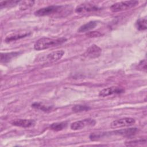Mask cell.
<instances>
[{
    "label": "cell",
    "mask_w": 147,
    "mask_h": 147,
    "mask_svg": "<svg viewBox=\"0 0 147 147\" xmlns=\"http://www.w3.org/2000/svg\"><path fill=\"white\" fill-rule=\"evenodd\" d=\"M125 90L120 87L112 86L102 90L99 93V95L102 97H105L113 94H120L124 92Z\"/></svg>",
    "instance_id": "8992f818"
},
{
    "label": "cell",
    "mask_w": 147,
    "mask_h": 147,
    "mask_svg": "<svg viewBox=\"0 0 147 147\" xmlns=\"http://www.w3.org/2000/svg\"><path fill=\"white\" fill-rule=\"evenodd\" d=\"M146 18H140L138 19L136 23V28L138 30H144L146 29L147 25H146Z\"/></svg>",
    "instance_id": "2e32d148"
},
{
    "label": "cell",
    "mask_w": 147,
    "mask_h": 147,
    "mask_svg": "<svg viewBox=\"0 0 147 147\" xmlns=\"http://www.w3.org/2000/svg\"><path fill=\"white\" fill-rule=\"evenodd\" d=\"M138 4L137 1H126L117 2L110 6V10L113 12H118L133 8Z\"/></svg>",
    "instance_id": "3957f363"
},
{
    "label": "cell",
    "mask_w": 147,
    "mask_h": 147,
    "mask_svg": "<svg viewBox=\"0 0 147 147\" xmlns=\"http://www.w3.org/2000/svg\"><path fill=\"white\" fill-rule=\"evenodd\" d=\"M86 35L88 37H98L101 36L102 34L99 32L92 31V32H88L87 33H86Z\"/></svg>",
    "instance_id": "7402d4cb"
},
{
    "label": "cell",
    "mask_w": 147,
    "mask_h": 147,
    "mask_svg": "<svg viewBox=\"0 0 147 147\" xmlns=\"http://www.w3.org/2000/svg\"><path fill=\"white\" fill-rule=\"evenodd\" d=\"M102 49L98 46L93 44L91 45L86 51L85 55L90 58H95L99 56L101 54Z\"/></svg>",
    "instance_id": "30bf717a"
},
{
    "label": "cell",
    "mask_w": 147,
    "mask_h": 147,
    "mask_svg": "<svg viewBox=\"0 0 147 147\" xmlns=\"http://www.w3.org/2000/svg\"><path fill=\"white\" fill-rule=\"evenodd\" d=\"M31 34L30 32H18L14 34H11L8 36L6 37L5 41L6 42L9 43L10 42H13L14 41H16L17 40L24 38L25 37L29 36Z\"/></svg>",
    "instance_id": "8fae6325"
},
{
    "label": "cell",
    "mask_w": 147,
    "mask_h": 147,
    "mask_svg": "<svg viewBox=\"0 0 147 147\" xmlns=\"http://www.w3.org/2000/svg\"><path fill=\"white\" fill-rule=\"evenodd\" d=\"M136 120L134 118L126 117L113 121L111 123V127L112 128H120L122 127L129 126L134 124Z\"/></svg>",
    "instance_id": "5b68a950"
},
{
    "label": "cell",
    "mask_w": 147,
    "mask_h": 147,
    "mask_svg": "<svg viewBox=\"0 0 147 147\" xmlns=\"http://www.w3.org/2000/svg\"><path fill=\"white\" fill-rule=\"evenodd\" d=\"M64 8V6L61 5H51L38 9L36 10L34 14L35 16L38 17L49 16L61 12Z\"/></svg>",
    "instance_id": "7a4b0ae2"
},
{
    "label": "cell",
    "mask_w": 147,
    "mask_h": 147,
    "mask_svg": "<svg viewBox=\"0 0 147 147\" xmlns=\"http://www.w3.org/2000/svg\"><path fill=\"white\" fill-rule=\"evenodd\" d=\"M67 126V123L66 122H56L52 123L50 125V128L55 131H60L65 129Z\"/></svg>",
    "instance_id": "9a60e30c"
},
{
    "label": "cell",
    "mask_w": 147,
    "mask_h": 147,
    "mask_svg": "<svg viewBox=\"0 0 147 147\" xmlns=\"http://www.w3.org/2000/svg\"><path fill=\"white\" fill-rule=\"evenodd\" d=\"M20 1H1L0 2V7L1 9H3L4 7H7L10 6H13L19 4Z\"/></svg>",
    "instance_id": "d6986e66"
},
{
    "label": "cell",
    "mask_w": 147,
    "mask_h": 147,
    "mask_svg": "<svg viewBox=\"0 0 147 147\" xmlns=\"http://www.w3.org/2000/svg\"><path fill=\"white\" fill-rule=\"evenodd\" d=\"M138 131V129L136 127L133 128H127V129H122L119 130H117L111 132H110L109 134L106 133V134H114V135H118V136H131L134 135Z\"/></svg>",
    "instance_id": "9c48e42d"
},
{
    "label": "cell",
    "mask_w": 147,
    "mask_h": 147,
    "mask_svg": "<svg viewBox=\"0 0 147 147\" xmlns=\"http://www.w3.org/2000/svg\"><path fill=\"white\" fill-rule=\"evenodd\" d=\"M35 123V121L31 119H17L11 122L13 125L24 128L33 126Z\"/></svg>",
    "instance_id": "ba28073f"
},
{
    "label": "cell",
    "mask_w": 147,
    "mask_h": 147,
    "mask_svg": "<svg viewBox=\"0 0 147 147\" xmlns=\"http://www.w3.org/2000/svg\"><path fill=\"white\" fill-rule=\"evenodd\" d=\"M34 3V1H20L19 3V8L21 10H26L32 7Z\"/></svg>",
    "instance_id": "e0dca14e"
},
{
    "label": "cell",
    "mask_w": 147,
    "mask_h": 147,
    "mask_svg": "<svg viewBox=\"0 0 147 147\" xmlns=\"http://www.w3.org/2000/svg\"><path fill=\"white\" fill-rule=\"evenodd\" d=\"M100 9V7H99L98 6L94 4L86 3L80 4L79 6H78L75 9V11L77 13H84L87 12L97 11Z\"/></svg>",
    "instance_id": "52a82bcc"
},
{
    "label": "cell",
    "mask_w": 147,
    "mask_h": 147,
    "mask_svg": "<svg viewBox=\"0 0 147 147\" xmlns=\"http://www.w3.org/2000/svg\"><path fill=\"white\" fill-rule=\"evenodd\" d=\"M90 109V107L86 105H75L74 107H72V110L73 111L78 113V112H82V111H88Z\"/></svg>",
    "instance_id": "44dd1931"
},
{
    "label": "cell",
    "mask_w": 147,
    "mask_h": 147,
    "mask_svg": "<svg viewBox=\"0 0 147 147\" xmlns=\"http://www.w3.org/2000/svg\"><path fill=\"white\" fill-rule=\"evenodd\" d=\"M67 41L65 37L52 38L49 37H42L38 39L34 45V49L37 51L44 50L51 47L61 45Z\"/></svg>",
    "instance_id": "6da1fadb"
},
{
    "label": "cell",
    "mask_w": 147,
    "mask_h": 147,
    "mask_svg": "<svg viewBox=\"0 0 147 147\" xmlns=\"http://www.w3.org/2000/svg\"><path fill=\"white\" fill-rule=\"evenodd\" d=\"M97 25V22L94 21H90L83 25H82L78 30V32L79 33L87 32L89 30L94 29Z\"/></svg>",
    "instance_id": "5bb4252c"
},
{
    "label": "cell",
    "mask_w": 147,
    "mask_h": 147,
    "mask_svg": "<svg viewBox=\"0 0 147 147\" xmlns=\"http://www.w3.org/2000/svg\"><path fill=\"white\" fill-rule=\"evenodd\" d=\"M21 53V52H11L9 53H1V62L7 63L13 58L17 56Z\"/></svg>",
    "instance_id": "4fadbf2b"
},
{
    "label": "cell",
    "mask_w": 147,
    "mask_h": 147,
    "mask_svg": "<svg viewBox=\"0 0 147 147\" xmlns=\"http://www.w3.org/2000/svg\"><path fill=\"white\" fill-rule=\"evenodd\" d=\"M64 54V51L63 50L56 51L48 54L46 57V59L48 61L50 62L56 61L61 59Z\"/></svg>",
    "instance_id": "7c38bea8"
},
{
    "label": "cell",
    "mask_w": 147,
    "mask_h": 147,
    "mask_svg": "<svg viewBox=\"0 0 147 147\" xmlns=\"http://www.w3.org/2000/svg\"><path fill=\"white\" fill-rule=\"evenodd\" d=\"M32 107L36 109H38L44 111H48L49 110H51L52 107L51 106H47L44 105H43L41 103H39V102H34L32 105Z\"/></svg>",
    "instance_id": "ac0fdd59"
},
{
    "label": "cell",
    "mask_w": 147,
    "mask_h": 147,
    "mask_svg": "<svg viewBox=\"0 0 147 147\" xmlns=\"http://www.w3.org/2000/svg\"><path fill=\"white\" fill-rule=\"evenodd\" d=\"M96 124V121L91 118H87L83 120L75 121L71 123V129L74 130H78L83 129L86 126H93Z\"/></svg>",
    "instance_id": "277c9868"
},
{
    "label": "cell",
    "mask_w": 147,
    "mask_h": 147,
    "mask_svg": "<svg viewBox=\"0 0 147 147\" xmlns=\"http://www.w3.org/2000/svg\"><path fill=\"white\" fill-rule=\"evenodd\" d=\"M146 143V139H138V140H134L131 141H126L125 145L126 146H138L140 145H142Z\"/></svg>",
    "instance_id": "ffe728a7"
}]
</instances>
